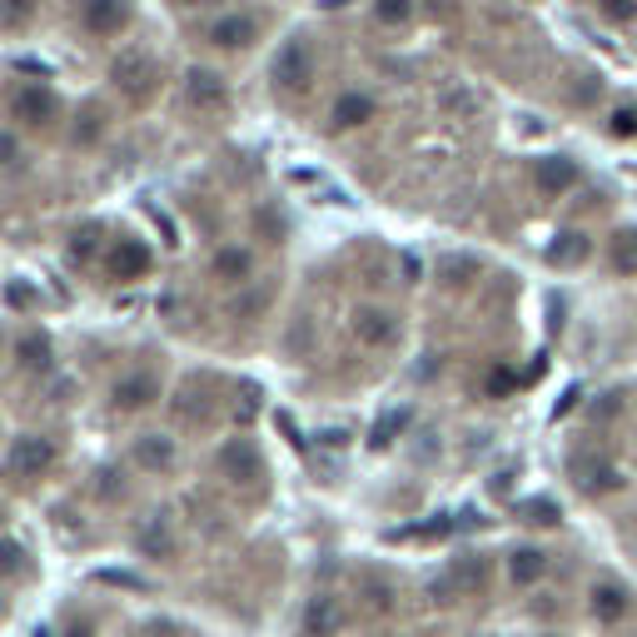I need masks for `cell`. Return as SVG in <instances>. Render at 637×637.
Instances as JSON below:
<instances>
[{
  "label": "cell",
  "instance_id": "obj_1",
  "mask_svg": "<svg viewBox=\"0 0 637 637\" xmlns=\"http://www.w3.org/2000/svg\"><path fill=\"white\" fill-rule=\"evenodd\" d=\"M110 85L125 100H150L154 85H160V65L145 46H120V55L110 60Z\"/></svg>",
  "mask_w": 637,
  "mask_h": 637
},
{
  "label": "cell",
  "instance_id": "obj_2",
  "mask_svg": "<svg viewBox=\"0 0 637 637\" xmlns=\"http://www.w3.org/2000/svg\"><path fill=\"white\" fill-rule=\"evenodd\" d=\"M270 80H274V90H289V95L309 90V80H314V50H309L304 36L279 40V50L270 60Z\"/></svg>",
  "mask_w": 637,
  "mask_h": 637
},
{
  "label": "cell",
  "instance_id": "obj_3",
  "mask_svg": "<svg viewBox=\"0 0 637 637\" xmlns=\"http://www.w3.org/2000/svg\"><path fill=\"white\" fill-rule=\"evenodd\" d=\"M349 334L359 339V349H394L403 334V318L384 304H359L349 314Z\"/></svg>",
  "mask_w": 637,
  "mask_h": 637
},
{
  "label": "cell",
  "instance_id": "obj_4",
  "mask_svg": "<svg viewBox=\"0 0 637 637\" xmlns=\"http://www.w3.org/2000/svg\"><path fill=\"white\" fill-rule=\"evenodd\" d=\"M55 463V444L46 434H15L11 449H5V473H11L15 484H30L40 473Z\"/></svg>",
  "mask_w": 637,
  "mask_h": 637
},
{
  "label": "cell",
  "instance_id": "obj_5",
  "mask_svg": "<svg viewBox=\"0 0 637 637\" xmlns=\"http://www.w3.org/2000/svg\"><path fill=\"white\" fill-rule=\"evenodd\" d=\"M204 40L214 50H225V55H239L260 40V15L254 11H220L210 25H204Z\"/></svg>",
  "mask_w": 637,
  "mask_h": 637
},
{
  "label": "cell",
  "instance_id": "obj_6",
  "mask_svg": "<svg viewBox=\"0 0 637 637\" xmlns=\"http://www.w3.org/2000/svg\"><path fill=\"white\" fill-rule=\"evenodd\" d=\"M75 15H80V30L85 36H95V40H110V36H120L125 25H130V0H80L75 5Z\"/></svg>",
  "mask_w": 637,
  "mask_h": 637
},
{
  "label": "cell",
  "instance_id": "obj_7",
  "mask_svg": "<svg viewBox=\"0 0 637 637\" xmlns=\"http://www.w3.org/2000/svg\"><path fill=\"white\" fill-rule=\"evenodd\" d=\"M110 403H115V413H145V409H154V403H160V374H150V369H130L125 378H115Z\"/></svg>",
  "mask_w": 637,
  "mask_h": 637
},
{
  "label": "cell",
  "instance_id": "obj_8",
  "mask_svg": "<svg viewBox=\"0 0 637 637\" xmlns=\"http://www.w3.org/2000/svg\"><path fill=\"white\" fill-rule=\"evenodd\" d=\"M60 115V100L46 90V85H15L11 95V125H30V130H40V125H50V120Z\"/></svg>",
  "mask_w": 637,
  "mask_h": 637
},
{
  "label": "cell",
  "instance_id": "obj_9",
  "mask_svg": "<svg viewBox=\"0 0 637 637\" xmlns=\"http://www.w3.org/2000/svg\"><path fill=\"white\" fill-rule=\"evenodd\" d=\"M185 100L200 110V115H225V110H229V80L220 71L195 65V71L185 75Z\"/></svg>",
  "mask_w": 637,
  "mask_h": 637
},
{
  "label": "cell",
  "instance_id": "obj_10",
  "mask_svg": "<svg viewBox=\"0 0 637 637\" xmlns=\"http://www.w3.org/2000/svg\"><path fill=\"white\" fill-rule=\"evenodd\" d=\"M254 270H260V260H254V249L249 245H220L210 260V279L225 284V289H245V284H254Z\"/></svg>",
  "mask_w": 637,
  "mask_h": 637
},
{
  "label": "cell",
  "instance_id": "obj_11",
  "mask_svg": "<svg viewBox=\"0 0 637 637\" xmlns=\"http://www.w3.org/2000/svg\"><path fill=\"white\" fill-rule=\"evenodd\" d=\"M473 588H484V558H453L444 567V578H434V598H444V602L463 598Z\"/></svg>",
  "mask_w": 637,
  "mask_h": 637
},
{
  "label": "cell",
  "instance_id": "obj_12",
  "mask_svg": "<svg viewBox=\"0 0 637 637\" xmlns=\"http://www.w3.org/2000/svg\"><path fill=\"white\" fill-rule=\"evenodd\" d=\"M374 120V95L369 90H339L329 105V130H359V125H369Z\"/></svg>",
  "mask_w": 637,
  "mask_h": 637
},
{
  "label": "cell",
  "instance_id": "obj_13",
  "mask_svg": "<svg viewBox=\"0 0 637 637\" xmlns=\"http://www.w3.org/2000/svg\"><path fill=\"white\" fill-rule=\"evenodd\" d=\"M578 165H573V160H567V154H544V160H533V185L544 189V195H567V189L578 185Z\"/></svg>",
  "mask_w": 637,
  "mask_h": 637
},
{
  "label": "cell",
  "instance_id": "obj_14",
  "mask_svg": "<svg viewBox=\"0 0 637 637\" xmlns=\"http://www.w3.org/2000/svg\"><path fill=\"white\" fill-rule=\"evenodd\" d=\"M627 608H633V602H627V588L617 578H598L588 588V613L598 617V623H623Z\"/></svg>",
  "mask_w": 637,
  "mask_h": 637
},
{
  "label": "cell",
  "instance_id": "obj_15",
  "mask_svg": "<svg viewBox=\"0 0 637 637\" xmlns=\"http://www.w3.org/2000/svg\"><path fill=\"white\" fill-rule=\"evenodd\" d=\"M135 463L145 473H170L179 463V444L170 434H140L135 438Z\"/></svg>",
  "mask_w": 637,
  "mask_h": 637
},
{
  "label": "cell",
  "instance_id": "obj_16",
  "mask_svg": "<svg viewBox=\"0 0 637 637\" xmlns=\"http://www.w3.org/2000/svg\"><path fill=\"white\" fill-rule=\"evenodd\" d=\"M339 627H344V602L334 598V592L309 598V608H304V633L309 637H334Z\"/></svg>",
  "mask_w": 637,
  "mask_h": 637
},
{
  "label": "cell",
  "instance_id": "obj_17",
  "mask_svg": "<svg viewBox=\"0 0 637 637\" xmlns=\"http://www.w3.org/2000/svg\"><path fill=\"white\" fill-rule=\"evenodd\" d=\"M50 354H55V349H50V339H46L40 329H25L21 339H15V364L30 369V374H46V369H50Z\"/></svg>",
  "mask_w": 637,
  "mask_h": 637
},
{
  "label": "cell",
  "instance_id": "obj_18",
  "mask_svg": "<svg viewBox=\"0 0 637 637\" xmlns=\"http://www.w3.org/2000/svg\"><path fill=\"white\" fill-rule=\"evenodd\" d=\"M110 270H115L120 279H140V274L150 270V249H145L140 239H120V245L110 249Z\"/></svg>",
  "mask_w": 637,
  "mask_h": 637
},
{
  "label": "cell",
  "instance_id": "obj_19",
  "mask_svg": "<svg viewBox=\"0 0 637 637\" xmlns=\"http://www.w3.org/2000/svg\"><path fill=\"white\" fill-rule=\"evenodd\" d=\"M508 573H513L519 588H533V583L548 573V553L544 548H513V553H508Z\"/></svg>",
  "mask_w": 637,
  "mask_h": 637
},
{
  "label": "cell",
  "instance_id": "obj_20",
  "mask_svg": "<svg viewBox=\"0 0 637 637\" xmlns=\"http://www.w3.org/2000/svg\"><path fill=\"white\" fill-rule=\"evenodd\" d=\"M413 15H419V0H374V21L384 30H403L413 25Z\"/></svg>",
  "mask_w": 637,
  "mask_h": 637
},
{
  "label": "cell",
  "instance_id": "obj_21",
  "mask_svg": "<svg viewBox=\"0 0 637 637\" xmlns=\"http://www.w3.org/2000/svg\"><path fill=\"white\" fill-rule=\"evenodd\" d=\"M592 254V239L578 235V229H567V235H558L553 245V264H563V270H573V264H583Z\"/></svg>",
  "mask_w": 637,
  "mask_h": 637
},
{
  "label": "cell",
  "instance_id": "obj_22",
  "mask_svg": "<svg viewBox=\"0 0 637 637\" xmlns=\"http://www.w3.org/2000/svg\"><path fill=\"white\" fill-rule=\"evenodd\" d=\"M140 553H150V558H170V553H175V533H170L165 519H150L140 528Z\"/></svg>",
  "mask_w": 637,
  "mask_h": 637
},
{
  "label": "cell",
  "instance_id": "obj_23",
  "mask_svg": "<svg viewBox=\"0 0 637 637\" xmlns=\"http://www.w3.org/2000/svg\"><path fill=\"white\" fill-rule=\"evenodd\" d=\"M264 309H270V289H264V284L254 279V284H245V289L235 295L229 314H235V318H254V314H264Z\"/></svg>",
  "mask_w": 637,
  "mask_h": 637
},
{
  "label": "cell",
  "instance_id": "obj_24",
  "mask_svg": "<svg viewBox=\"0 0 637 637\" xmlns=\"http://www.w3.org/2000/svg\"><path fill=\"white\" fill-rule=\"evenodd\" d=\"M573 478H578L588 494H598V488H617L613 469H608V463H592V459H573Z\"/></svg>",
  "mask_w": 637,
  "mask_h": 637
},
{
  "label": "cell",
  "instance_id": "obj_25",
  "mask_svg": "<svg viewBox=\"0 0 637 637\" xmlns=\"http://www.w3.org/2000/svg\"><path fill=\"white\" fill-rule=\"evenodd\" d=\"M0 154H5V175L21 179V175H25V140H21V125H5V135H0Z\"/></svg>",
  "mask_w": 637,
  "mask_h": 637
},
{
  "label": "cell",
  "instance_id": "obj_26",
  "mask_svg": "<svg viewBox=\"0 0 637 637\" xmlns=\"http://www.w3.org/2000/svg\"><path fill=\"white\" fill-rule=\"evenodd\" d=\"M592 5H598V21L617 25V30L637 25V0H592Z\"/></svg>",
  "mask_w": 637,
  "mask_h": 637
},
{
  "label": "cell",
  "instance_id": "obj_27",
  "mask_svg": "<svg viewBox=\"0 0 637 637\" xmlns=\"http://www.w3.org/2000/svg\"><path fill=\"white\" fill-rule=\"evenodd\" d=\"M100 135H105V115L90 105V110H85V120H75V145H85V150H90Z\"/></svg>",
  "mask_w": 637,
  "mask_h": 637
},
{
  "label": "cell",
  "instance_id": "obj_28",
  "mask_svg": "<svg viewBox=\"0 0 637 637\" xmlns=\"http://www.w3.org/2000/svg\"><path fill=\"white\" fill-rule=\"evenodd\" d=\"M30 11H36V0H5V30H21Z\"/></svg>",
  "mask_w": 637,
  "mask_h": 637
},
{
  "label": "cell",
  "instance_id": "obj_29",
  "mask_svg": "<svg viewBox=\"0 0 637 637\" xmlns=\"http://www.w3.org/2000/svg\"><path fill=\"white\" fill-rule=\"evenodd\" d=\"M613 135H623V140H627V135H637V110H617V115H613Z\"/></svg>",
  "mask_w": 637,
  "mask_h": 637
},
{
  "label": "cell",
  "instance_id": "obj_30",
  "mask_svg": "<svg viewBox=\"0 0 637 637\" xmlns=\"http://www.w3.org/2000/svg\"><path fill=\"white\" fill-rule=\"evenodd\" d=\"M369 608H374V613L389 608V588H384V583H369Z\"/></svg>",
  "mask_w": 637,
  "mask_h": 637
},
{
  "label": "cell",
  "instance_id": "obj_31",
  "mask_svg": "<svg viewBox=\"0 0 637 637\" xmlns=\"http://www.w3.org/2000/svg\"><path fill=\"white\" fill-rule=\"evenodd\" d=\"M617 264H623V270H633V264H637V245H617Z\"/></svg>",
  "mask_w": 637,
  "mask_h": 637
},
{
  "label": "cell",
  "instance_id": "obj_32",
  "mask_svg": "<svg viewBox=\"0 0 637 637\" xmlns=\"http://www.w3.org/2000/svg\"><path fill=\"white\" fill-rule=\"evenodd\" d=\"M533 523H553V508H548V503H533Z\"/></svg>",
  "mask_w": 637,
  "mask_h": 637
},
{
  "label": "cell",
  "instance_id": "obj_33",
  "mask_svg": "<svg viewBox=\"0 0 637 637\" xmlns=\"http://www.w3.org/2000/svg\"><path fill=\"white\" fill-rule=\"evenodd\" d=\"M189 11H204V5H220V0H185Z\"/></svg>",
  "mask_w": 637,
  "mask_h": 637
}]
</instances>
